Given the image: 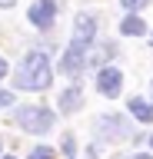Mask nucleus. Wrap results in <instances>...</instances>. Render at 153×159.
I'll list each match as a JSON object with an SVG mask.
<instances>
[{"instance_id": "obj_1", "label": "nucleus", "mask_w": 153, "mask_h": 159, "mask_svg": "<svg viewBox=\"0 0 153 159\" xmlns=\"http://www.w3.org/2000/svg\"><path fill=\"white\" fill-rule=\"evenodd\" d=\"M17 86L20 89H47L50 86V63H47V53L30 50V53L23 57L20 70H17Z\"/></svg>"}, {"instance_id": "obj_2", "label": "nucleus", "mask_w": 153, "mask_h": 159, "mask_svg": "<svg viewBox=\"0 0 153 159\" xmlns=\"http://www.w3.org/2000/svg\"><path fill=\"white\" fill-rule=\"evenodd\" d=\"M17 123L23 126V133H50L57 116L47 106H20L17 109Z\"/></svg>"}, {"instance_id": "obj_3", "label": "nucleus", "mask_w": 153, "mask_h": 159, "mask_svg": "<svg viewBox=\"0 0 153 159\" xmlns=\"http://www.w3.org/2000/svg\"><path fill=\"white\" fill-rule=\"evenodd\" d=\"M53 17H57V3L53 0H33V7H30V23L33 27H53Z\"/></svg>"}, {"instance_id": "obj_4", "label": "nucleus", "mask_w": 153, "mask_h": 159, "mask_svg": "<svg viewBox=\"0 0 153 159\" xmlns=\"http://www.w3.org/2000/svg\"><path fill=\"white\" fill-rule=\"evenodd\" d=\"M93 37H97V23H93V17L80 13V17H77V27H73V47L87 50L93 43Z\"/></svg>"}, {"instance_id": "obj_5", "label": "nucleus", "mask_w": 153, "mask_h": 159, "mask_svg": "<svg viewBox=\"0 0 153 159\" xmlns=\"http://www.w3.org/2000/svg\"><path fill=\"white\" fill-rule=\"evenodd\" d=\"M97 89H100L103 96H117V93L123 89V76H120V70L103 66L100 73H97Z\"/></svg>"}, {"instance_id": "obj_6", "label": "nucleus", "mask_w": 153, "mask_h": 159, "mask_svg": "<svg viewBox=\"0 0 153 159\" xmlns=\"http://www.w3.org/2000/svg\"><path fill=\"white\" fill-rule=\"evenodd\" d=\"M97 129H100L103 139H123L127 133H130V126H127L123 116H100L97 119Z\"/></svg>"}, {"instance_id": "obj_7", "label": "nucleus", "mask_w": 153, "mask_h": 159, "mask_svg": "<svg viewBox=\"0 0 153 159\" xmlns=\"http://www.w3.org/2000/svg\"><path fill=\"white\" fill-rule=\"evenodd\" d=\"M83 66H87V53H83L80 47H73V43H70V50H67L63 60H60V70H63V73H70V76H77Z\"/></svg>"}, {"instance_id": "obj_8", "label": "nucleus", "mask_w": 153, "mask_h": 159, "mask_svg": "<svg viewBox=\"0 0 153 159\" xmlns=\"http://www.w3.org/2000/svg\"><path fill=\"white\" fill-rule=\"evenodd\" d=\"M57 106H60V113H77V109L83 106V93H80L77 86L63 89V93H60V99H57Z\"/></svg>"}, {"instance_id": "obj_9", "label": "nucleus", "mask_w": 153, "mask_h": 159, "mask_svg": "<svg viewBox=\"0 0 153 159\" xmlns=\"http://www.w3.org/2000/svg\"><path fill=\"white\" fill-rule=\"evenodd\" d=\"M127 106H130V113L136 119H140V123H153V106L150 103H146V99H140V96H133L130 103H127Z\"/></svg>"}, {"instance_id": "obj_10", "label": "nucleus", "mask_w": 153, "mask_h": 159, "mask_svg": "<svg viewBox=\"0 0 153 159\" xmlns=\"http://www.w3.org/2000/svg\"><path fill=\"white\" fill-rule=\"evenodd\" d=\"M120 30L127 33V37H143V33H146V23H143V20L136 17V13H130V17H127V20L120 23Z\"/></svg>"}, {"instance_id": "obj_11", "label": "nucleus", "mask_w": 153, "mask_h": 159, "mask_svg": "<svg viewBox=\"0 0 153 159\" xmlns=\"http://www.w3.org/2000/svg\"><path fill=\"white\" fill-rule=\"evenodd\" d=\"M110 53H117V50H113V43H103V47H100V50H97V53L90 57V63H103V60L110 57Z\"/></svg>"}, {"instance_id": "obj_12", "label": "nucleus", "mask_w": 153, "mask_h": 159, "mask_svg": "<svg viewBox=\"0 0 153 159\" xmlns=\"http://www.w3.org/2000/svg\"><path fill=\"white\" fill-rule=\"evenodd\" d=\"M30 159H53V149H47V146H37L30 152Z\"/></svg>"}, {"instance_id": "obj_13", "label": "nucleus", "mask_w": 153, "mask_h": 159, "mask_svg": "<svg viewBox=\"0 0 153 159\" xmlns=\"http://www.w3.org/2000/svg\"><path fill=\"white\" fill-rule=\"evenodd\" d=\"M0 106H13V93L10 89H0Z\"/></svg>"}, {"instance_id": "obj_14", "label": "nucleus", "mask_w": 153, "mask_h": 159, "mask_svg": "<svg viewBox=\"0 0 153 159\" xmlns=\"http://www.w3.org/2000/svg\"><path fill=\"white\" fill-rule=\"evenodd\" d=\"M120 3H123V7H127V10H140L143 3H146V0H120Z\"/></svg>"}, {"instance_id": "obj_15", "label": "nucleus", "mask_w": 153, "mask_h": 159, "mask_svg": "<svg viewBox=\"0 0 153 159\" xmlns=\"http://www.w3.org/2000/svg\"><path fill=\"white\" fill-rule=\"evenodd\" d=\"M0 76H7V63L3 60H0Z\"/></svg>"}, {"instance_id": "obj_16", "label": "nucleus", "mask_w": 153, "mask_h": 159, "mask_svg": "<svg viewBox=\"0 0 153 159\" xmlns=\"http://www.w3.org/2000/svg\"><path fill=\"white\" fill-rule=\"evenodd\" d=\"M136 159H153V156H150V152H136Z\"/></svg>"}, {"instance_id": "obj_17", "label": "nucleus", "mask_w": 153, "mask_h": 159, "mask_svg": "<svg viewBox=\"0 0 153 159\" xmlns=\"http://www.w3.org/2000/svg\"><path fill=\"white\" fill-rule=\"evenodd\" d=\"M10 3H13V0H0V7H10Z\"/></svg>"}, {"instance_id": "obj_18", "label": "nucleus", "mask_w": 153, "mask_h": 159, "mask_svg": "<svg viewBox=\"0 0 153 159\" xmlns=\"http://www.w3.org/2000/svg\"><path fill=\"white\" fill-rule=\"evenodd\" d=\"M7 159H13V156H7Z\"/></svg>"}]
</instances>
